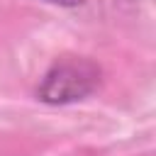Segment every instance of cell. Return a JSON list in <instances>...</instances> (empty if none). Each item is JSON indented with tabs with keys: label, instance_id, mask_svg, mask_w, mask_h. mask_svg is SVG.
<instances>
[{
	"label": "cell",
	"instance_id": "1",
	"mask_svg": "<svg viewBox=\"0 0 156 156\" xmlns=\"http://www.w3.org/2000/svg\"><path fill=\"white\" fill-rule=\"evenodd\" d=\"M100 76V66L90 58H61L44 73L37 98L46 105L78 102L98 90Z\"/></svg>",
	"mask_w": 156,
	"mask_h": 156
},
{
	"label": "cell",
	"instance_id": "2",
	"mask_svg": "<svg viewBox=\"0 0 156 156\" xmlns=\"http://www.w3.org/2000/svg\"><path fill=\"white\" fill-rule=\"evenodd\" d=\"M44 2H51V5H58V7H78L85 0H44Z\"/></svg>",
	"mask_w": 156,
	"mask_h": 156
}]
</instances>
